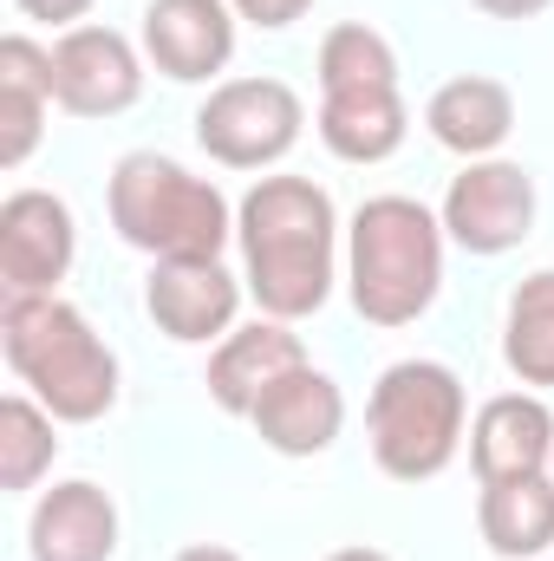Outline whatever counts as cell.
<instances>
[{"label": "cell", "mask_w": 554, "mask_h": 561, "mask_svg": "<svg viewBox=\"0 0 554 561\" xmlns=\"http://www.w3.org/2000/svg\"><path fill=\"white\" fill-rule=\"evenodd\" d=\"M529 229H535V176L522 163L476 157V163H463V176H450V190H443V236L457 249L509 255V249H522Z\"/></svg>", "instance_id": "obj_7"}, {"label": "cell", "mask_w": 554, "mask_h": 561, "mask_svg": "<svg viewBox=\"0 0 554 561\" xmlns=\"http://www.w3.org/2000/svg\"><path fill=\"white\" fill-rule=\"evenodd\" d=\"M503 359H509V373L522 386H554V268L529 275L509 294Z\"/></svg>", "instance_id": "obj_20"}, {"label": "cell", "mask_w": 554, "mask_h": 561, "mask_svg": "<svg viewBox=\"0 0 554 561\" xmlns=\"http://www.w3.org/2000/svg\"><path fill=\"white\" fill-rule=\"evenodd\" d=\"M235 7V20H249V26H268V33H280V26H293L313 0H229Z\"/></svg>", "instance_id": "obj_23"}, {"label": "cell", "mask_w": 554, "mask_h": 561, "mask_svg": "<svg viewBox=\"0 0 554 561\" xmlns=\"http://www.w3.org/2000/svg\"><path fill=\"white\" fill-rule=\"evenodd\" d=\"M143 92V59L118 26H66L53 39V105L72 118H118Z\"/></svg>", "instance_id": "obj_8"}, {"label": "cell", "mask_w": 554, "mask_h": 561, "mask_svg": "<svg viewBox=\"0 0 554 561\" xmlns=\"http://www.w3.org/2000/svg\"><path fill=\"white\" fill-rule=\"evenodd\" d=\"M326 561H392L385 549H333Z\"/></svg>", "instance_id": "obj_27"}, {"label": "cell", "mask_w": 554, "mask_h": 561, "mask_svg": "<svg viewBox=\"0 0 554 561\" xmlns=\"http://www.w3.org/2000/svg\"><path fill=\"white\" fill-rule=\"evenodd\" d=\"M170 561H242V556L222 549V542H196V549H183V556H170Z\"/></svg>", "instance_id": "obj_26"}, {"label": "cell", "mask_w": 554, "mask_h": 561, "mask_svg": "<svg viewBox=\"0 0 554 561\" xmlns=\"http://www.w3.org/2000/svg\"><path fill=\"white\" fill-rule=\"evenodd\" d=\"M293 366H307V346H300V333H287V320L235 327V333H222V346L209 359V399L229 419H249L262 405V392L287 379Z\"/></svg>", "instance_id": "obj_14"}, {"label": "cell", "mask_w": 554, "mask_h": 561, "mask_svg": "<svg viewBox=\"0 0 554 561\" xmlns=\"http://www.w3.org/2000/svg\"><path fill=\"white\" fill-rule=\"evenodd\" d=\"M424 125H430V138L443 144V150H457V157L476 163V157H489V150L509 144V131H516V99H509L503 79L463 72V79H450V85L430 92Z\"/></svg>", "instance_id": "obj_16"}, {"label": "cell", "mask_w": 554, "mask_h": 561, "mask_svg": "<svg viewBox=\"0 0 554 561\" xmlns=\"http://www.w3.org/2000/svg\"><path fill=\"white\" fill-rule=\"evenodd\" d=\"M353 307L372 327H412L443 287V222L417 196H372L346 242Z\"/></svg>", "instance_id": "obj_4"}, {"label": "cell", "mask_w": 554, "mask_h": 561, "mask_svg": "<svg viewBox=\"0 0 554 561\" xmlns=\"http://www.w3.org/2000/svg\"><path fill=\"white\" fill-rule=\"evenodd\" d=\"M105 203H112V229L150 262H222V249L235 236L229 196L209 176H196L157 150L118 157Z\"/></svg>", "instance_id": "obj_3"}, {"label": "cell", "mask_w": 554, "mask_h": 561, "mask_svg": "<svg viewBox=\"0 0 554 561\" xmlns=\"http://www.w3.org/2000/svg\"><path fill=\"white\" fill-rule=\"evenodd\" d=\"M249 424L262 431V444L280 450V457H320L339 437V424H346V392L326 373L293 366L287 379H275L262 392V405L249 412Z\"/></svg>", "instance_id": "obj_12"}, {"label": "cell", "mask_w": 554, "mask_h": 561, "mask_svg": "<svg viewBox=\"0 0 554 561\" xmlns=\"http://www.w3.org/2000/svg\"><path fill=\"white\" fill-rule=\"evenodd\" d=\"M53 412L39 405V399H26V392H13V399H0V490H33L46 470H53V457H59V437H53Z\"/></svg>", "instance_id": "obj_21"}, {"label": "cell", "mask_w": 554, "mask_h": 561, "mask_svg": "<svg viewBox=\"0 0 554 561\" xmlns=\"http://www.w3.org/2000/svg\"><path fill=\"white\" fill-rule=\"evenodd\" d=\"M549 477H554V463H549Z\"/></svg>", "instance_id": "obj_28"}, {"label": "cell", "mask_w": 554, "mask_h": 561, "mask_svg": "<svg viewBox=\"0 0 554 561\" xmlns=\"http://www.w3.org/2000/svg\"><path fill=\"white\" fill-rule=\"evenodd\" d=\"M470 457L483 483H509V477H542L554 463V412L535 392H503L489 399L470 424Z\"/></svg>", "instance_id": "obj_13"}, {"label": "cell", "mask_w": 554, "mask_h": 561, "mask_svg": "<svg viewBox=\"0 0 554 561\" xmlns=\"http://www.w3.org/2000/svg\"><path fill=\"white\" fill-rule=\"evenodd\" d=\"M46 105H53V53L33 46L26 33H7L0 39V163L7 170L33 157L46 131Z\"/></svg>", "instance_id": "obj_17"}, {"label": "cell", "mask_w": 554, "mask_h": 561, "mask_svg": "<svg viewBox=\"0 0 554 561\" xmlns=\"http://www.w3.org/2000/svg\"><path fill=\"white\" fill-rule=\"evenodd\" d=\"M476 529L503 561H535L554 542V477H509V483H483L476 503Z\"/></svg>", "instance_id": "obj_19"}, {"label": "cell", "mask_w": 554, "mask_h": 561, "mask_svg": "<svg viewBox=\"0 0 554 561\" xmlns=\"http://www.w3.org/2000/svg\"><path fill=\"white\" fill-rule=\"evenodd\" d=\"M26 20H46V26H79L92 13V0H13Z\"/></svg>", "instance_id": "obj_24"}, {"label": "cell", "mask_w": 554, "mask_h": 561, "mask_svg": "<svg viewBox=\"0 0 554 561\" xmlns=\"http://www.w3.org/2000/svg\"><path fill=\"white\" fill-rule=\"evenodd\" d=\"M489 20H535V13H549L554 0H476Z\"/></svg>", "instance_id": "obj_25"}, {"label": "cell", "mask_w": 554, "mask_h": 561, "mask_svg": "<svg viewBox=\"0 0 554 561\" xmlns=\"http://www.w3.org/2000/svg\"><path fill=\"white\" fill-rule=\"evenodd\" d=\"M143 307H150V320L170 340L203 346L216 333H235L242 280L229 275L222 262H157L150 280H143Z\"/></svg>", "instance_id": "obj_11"}, {"label": "cell", "mask_w": 554, "mask_h": 561, "mask_svg": "<svg viewBox=\"0 0 554 561\" xmlns=\"http://www.w3.org/2000/svg\"><path fill=\"white\" fill-rule=\"evenodd\" d=\"M320 138L339 163H385L405 144V99L399 85L320 92Z\"/></svg>", "instance_id": "obj_18"}, {"label": "cell", "mask_w": 554, "mask_h": 561, "mask_svg": "<svg viewBox=\"0 0 554 561\" xmlns=\"http://www.w3.org/2000/svg\"><path fill=\"white\" fill-rule=\"evenodd\" d=\"M307 125V105L280 79H222L203 112H196V144L222 170H268L280 163Z\"/></svg>", "instance_id": "obj_6"}, {"label": "cell", "mask_w": 554, "mask_h": 561, "mask_svg": "<svg viewBox=\"0 0 554 561\" xmlns=\"http://www.w3.org/2000/svg\"><path fill=\"white\" fill-rule=\"evenodd\" d=\"M143 53L163 79L203 85L235 59V7L229 0H150L143 7Z\"/></svg>", "instance_id": "obj_10"}, {"label": "cell", "mask_w": 554, "mask_h": 561, "mask_svg": "<svg viewBox=\"0 0 554 561\" xmlns=\"http://www.w3.org/2000/svg\"><path fill=\"white\" fill-rule=\"evenodd\" d=\"M359 85H399V53L385 33L346 20L320 39V92H359Z\"/></svg>", "instance_id": "obj_22"}, {"label": "cell", "mask_w": 554, "mask_h": 561, "mask_svg": "<svg viewBox=\"0 0 554 561\" xmlns=\"http://www.w3.org/2000/svg\"><path fill=\"white\" fill-rule=\"evenodd\" d=\"M235 236H242V268H249L242 280L268 320H307L326 307L339 216L313 176H262L235 209Z\"/></svg>", "instance_id": "obj_1"}, {"label": "cell", "mask_w": 554, "mask_h": 561, "mask_svg": "<svg viewBox=\"0 0 554 561\" xmlns=\"http://www.w3.org/2000/svg\"><path fill=\"white\" fill-rule=\"evenodd\" d=\"M33 561H112L118 556V510L99 483L72 477V483H53L39 503H33Z\"/></svg>", "instance_id": "obj_15"}, {"label": "cell", "mask_w": 554, "mask_h": 561, "mask_svg": "<svg viewBox=\"0 0 554 561\" xmlns=\"http://www.w3.org/2000/svg\"><path fill=\"white\" fill-rule=\"evenodd\" d=\"M0 353L13 379L59 424H92L118 405V359L92 333V320L59 294H7Z\"/></svg>", "instance_id": "obj_2"}, {"label": "cell", "mask_w": 554, "mask_h": 561, "mask_svg": "<svg viewBox=\"0 0 554 561\" xmlns=\"http://www.w3.org/2000/svg\"><path fill=\"white\" fill-rule=\"evenodd\" d=\"M72 209L46 190H13L0 203V280L7 294H53L72 268Z\"/></svg>", "instance_id": "obj_9"}, {"label": "cell", "mask_w": 554, "mask_h": 561, "mask_svg": "<svg viewBox=\"0 0 554 561\" xmlns=\"http://www.w3.org/2000/svg\"><path fill=\"white\" fill-rule=\"evenodd\" d=\"M366 431H372V457L385 477H399V483L443 477L463 444V379L437 359L385 366V379L372 386V405H366Z\"/></svg>", "instance_id": "obj_5"}]
</instances>
